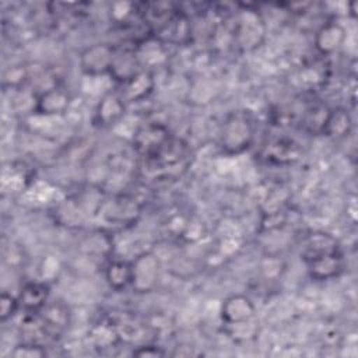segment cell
I'll return each instance as SVG.
<instances>
[{
  "instance_id": "cell-1",
  "label": "cell",
  "mask_w": 358,
  "mask_h": 358,
  "mask_svg": "<svg viewBox=\"0 0 358 358\" xmlns=\"http://www.w3.org/2000/svg\"><path fill=\"white\" fill-rule=\"evenodd\" d=\"M143 173L155 180L179 178L190 164V148L172 134L154 151L141 157Z\"/></svg>"
},
{
  "instance_id": "cell-2",
  "label": "cell",
  "mask_w": 358,
  "mask_h": 358,
  "mask_svg": "<svg viewBox=\"0 0 358 358\" xmlns=\"http://www.w3.org/2000/svg\"><path fill=\"white\" fill-rule=\"evenodd\" d=\"M253 133V120L248 112H231L222 124L221 147L228 154H241L252 144Z\"/></svg>"
},
{
  "instance_id": "cell-3",
  "label": "cell",
  "mask_w": 358,
  "mask_h": 358,
  "mask_svg": "<svg viewBox=\"0 0 358 358\" xmlns=\"http://www.w3.org/2000/svg\"><path fill=\"white\" fill-rule=\"evenodd\" d=\"M98 214L110 227L126 228L136 221L140 214V207L131 197L119 196L110 203H101Z\"/></svg>"
},
{
  "instance_id": "cell-4",
  "label": "cell",
  "mask_w": 358,
  "mask_h": 358,
  "mask_svg": "<svg viewBox=\"0 0 358 358\" xmlns=\"http://www.w3.org/2000/svg\"><path fill=\"white\" fill-rule=\"evenodd\" d=\"M116 48L109 43H95L80 55L81 70L88 76H101L110 71Z\"/></svg>"
},
{
  "instance_id": "cell-5",
  "label": "cell",
  "mask_w": 358,
  "mask_h": 358,
  "mask_svg": "<svg viewBox=\"0 0 358 358\" xmlns=\"http://www.w3.org/2000/svg\"><path fill=\"white\" fill-rule=\"evenodd\" d=\"M263 36L264 25L259 15L249 10L243 11L235 25L234 32V38L238 42V45L245 50H250L259 46Z\"/></svg>"
},
{
  "instance_id": "cell-6",
  "label": "cell",
  "mask_w": 358,
  "mask_h": 358,
  "mask_svg": "<svg viewBox=\"0 0 358 358\" xmlns=\"http://www.w3.org/2000/svg\"><path fill=\"white\" fill-rule=\"evenodd\" d=\"M131 287L140 292L151 291L158 280V259L144 252L131 262Z\"/></svg>"
},
{
  "instance_id": "cell-7",
  "label": "cell",
  "mask_w": 358,
  "mask_h": 358,
  "mask_svg": "<svg viewBox=\"0 0 358 358\" xmlns=\"http://www.w3.org/2000/svg\"><path fill=\"white\" fill-rule=\"evenodd\" d=\"M140 59L136 50L116 49L109 74L122 85L141 71Z\"/></svg>"
},
{
  "instance_id": "cell-8",
  "label": "cell",
  "mask_w": 358,
  "mask_h": 358,
  "mask_svg": "<svg viewBox=\"0 0 358 358\" xmlns=\"http://www.w3.org/2000/svg\"><path fill=\"white\" fill-rule=\"evenodd\" d=\"M171 136L169 130L162 124H147L138 129L133 138V147L140 157H144L154 151Z\"/></svg>"
},
{
  "instance_id": "cell-9",
  "label": "cell",
  "mask_w": 358,
  "mask_h": 358,
  "mask_svg": "<svg viewBox=\"0 0 358 358\" xmlns=\"http://www.w3.org/2000/svg\"><path fill=\"white\" fill-rule=\"evenodd\" d=\"M255 315L253 302L245 295H231L222 302L221 316L227 324L249 322Z\"/></svg>"
},
{
  "instance_id": "cell-10",
  "label": "cell",
  "mask_w": 358,
  "mask_h": 358,
  "mask_svg": "<svg viewBox=\"0 0 358 358\" xmlns=\"http://www.w3.org/2000/svg\"><path fill=\"white\" fill-rule=\"evenodd\" d=\"M70 98L69 94L59 88V87H49L43 90L35 102V110L39 115L45 116H55V115H62L67 110Z\"/></svg>"
},
{
  "instance_id": "cell-11",
  "label": "cell",
  "mask_w": 358,
  "mask_h": 358,
  "mask_svg": "<svg viewBox=\"0 0 358 358\" xmlns=\"http://www.w3.org/2000/svg\"><path fill=\"white\" fill-rule=\"evenodd\" d=\"M336 250H340V246L331 235L324 232H312L302 242L301 256L303 262L308 263L316 257L333 253Z\"/></svg>"
},
{
  "instance_id": "cell-12",
  "label": "cell",
  "mask_w": 358,
  "mask_h": 358,
  "mask_svg": "<svg viewBox=\"0 0 358 358\" xmlns=\"http://www.w3.org/2000/svg\"><path fill=\"white\" fill-rule=\"evenodd\" d=\"M310 275L316 280H329L338 275L343 270V253L336 250L333 253L316 257L306 263Z\"/></svg>"
},
{
  "instance_id": "cell-13",
  "label": "cell",
  "mask_w": 358,
  "mask_h": 358,
  "mask_svg": "<svg viewBox=\"0 0 358 358\" xmlns=\"http://www.w3.org/2000/svg\"><path fill=\"white\" fill-rule=\"evenodd\" d=\"M124 115V99L117 94H106L95 112L96 124L106 127L115 124Z\"/></svg>"
},
{
  "instance_id": "cell-14",
  "label": "cell",
  "mask_w": 358,
  "mask_h": 358,
  "mask_svg": "<svg viewBox=\"0 0 358 358\" xmlns=\"http://www.w3.org/2000/svg\"><path fill=\"white\" fill-rule=\"evenodd\" d=\"M49 288L41 282H28L18 294L20 308L25 313H35L48 303Z\"/></svg>"
},
{
  "instance_id": "cell-15",
  "label": "cell",
  "mask_w": 358,
  "mask_h": 358,
  "mask_svg": "<svg viewBox=\"0 0 358 358\" xmlns=\"http://www.w3.org/2000/svg\"><path fill=\"white\" fill-rule=\"evenodd\" d=\"M344 39H345L344 28L340 24L327 22L316 32L315 45L322 55H331L343 45Z\"/></svg>"
},
{
  "instance_id": "cell-16",
  "label": "cell",
  "mask_w": 358,
  "mask_h": 358,
  "mask_svg": "<svg viewBox=\"0 0 358 358\" xmlns=\"http://www.w3.org/2000/svg\"><path fill=\"white\" fill-rule=\"evenodd\" d=\"M192 34V28L189 24V20L182 13H176L159 31L155 32V35L159 36L161 41L171 42V43H185Z\"/></svg>"
},
{
  "instance_id": "cell-17",
  "label": "cell",
  "mask_w": 358,
  "mask_h": 358,
  "mask_svg": "<svg viewBox=\"0 0 358 358\" xmlns=\"http://www.w3.org/2000/svg\"><path fill=\"white\" fill-rule=\"evenodd\" d=\"M298 155V144L288 138H274L264 147V157L275 164H291Z\"/></svg>"
},
{
  "instance_id": "cell-18",
  "label": "cell",
  "mask_w": 358,
  "mask_h": 358,
  "mask_svg": "<svg viewBox=\"0 0 358 358\" xmlns=\"http://www.w3.org/2000/svg\"><path fill=\"white\" fill-rule=\"evenodd\" d=\"M105 278L110 288L120 291L131 285V262L126 260H112L105 270Z\"/></svg>"
},
{
  "instance_id": "cell-19",
  "label": "cell",
  "mask_w": 358,
  "mask_h": 358,
  "mask_svg": "<svg viewBox=\"0 0 358 358\" xmlns=\"http://www.w3.org/2000/svg\"><path fill=\"white\" fill-rule=\"evenodd\" d=\"M123 87H124V91L122 94L123 99L138 101L145 98L152 91L154 80L148 71L141 70L137 76H134L131 80L124 83Z\"/></svg>"
},
{
  "instance_id": "cell-20",
  "label": "cell",
  "mask_w": 358,
  "mask_h": 358,
  "mask_svg": "<svg viewBox=\"0 0 358 358\" xmlns=\"http://www.w3.org/2000/svg\"><path fill=\"white\" fill-rule=\"evenodd\" d=\"M330 115V109L326 105L315 103L305 109V113L302 116V124L303 127L313 134H323L327 119Z\"/></svg>"
},
{
  "instance_id": "cell-21",
  "label": "cell",
  "mask_w": 358,
  "mask_h": 358,
  "mask_svg": "<svg viewBox=\"0 0 358 358\" xmlns=\"http://www.w3.org/2000/svg\"><path fill=\"white\" fill-rule=\"evenodd\" d=\"M351 129V117L345 109H330V115L323 134L331 137H341Z\"/></svg>"
},
{
  "instance_id": "cell-22",
  "label": "cell",
  "mask_w": 358,
  "mask_h": 358,
  "mask_svg": "<svg viewBox=\"0 0 358 358\" xmlns=\"http://www.w3.org/2000/svg\"><path fill=\"white\" fill-rule=\"evenodd\" d=\"M20 308L18 298L13 296L7 291H3L0 295V319L1 322L8 320Z\"/></svg>"
},
{
  "instance_id": "cell-23",
  "label": "cell",
  "mask_w": 358,
  "mask_h": 358,
  "mask_svg": "<svg viewBox=\"0 0 358 358\" xmlns=\"http://www.w3.org/2000/svg\"><path fill=\"white\" fill-rule=\"evenodd\" d=\"M46 347L42 345H36V344H29V343H21L20 345H17L11 355L14 357H43L46 355Z\"/></svg>"
},
{
  "instance_id": "cell-24",
  "label": "cell",
  "mask_w": 358,
  "mask_h": 358,
  "mask_svg": "<svg viewBox=\"0 0 358 358\" xmlns=\"http://www.w3.org/2000/svg\"><path fill=\"white\" fill-rule=\"evenodd\" d=\"M133 355H136V357H162V355H165V351L152 344H143L133 350Z\"/></svg>"
}]
</instances>
